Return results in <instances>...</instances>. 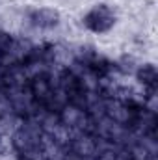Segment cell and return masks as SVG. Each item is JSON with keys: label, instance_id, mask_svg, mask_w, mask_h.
Returning a JSON list of instances; mask_svg holds the SVG:
<instances>
[{"label": "cell", "instance_id": "6da1fadb", "mask_svg": "<svg viewBox=\"0 0 158 160\" xmlns=\"http://www.w3.org/2000/svg\"><path fill=\"white\" fill-rule=\"evenodd\" d=\"M15 151L26 158H36L41 153V128L34 125H24L13 134Z\"/></svg>", "mask_w": 158, "mask_h": 160}, {"label": "cell", "instance_id": "7a4b0ae2", "mask_svg": "<svg viewBox=\"0 0 158 160\" xmlns=\"http://www.w3.org/2000/svg\"><path fill=\"white\" fill-rule=\"evenodd\" d=\"M71 149H73V155L82 160L99 157V142L87 132H82L71 140Z\"/></svg>", "mask_w": 158, "mask_h": 160}]
</instances>
